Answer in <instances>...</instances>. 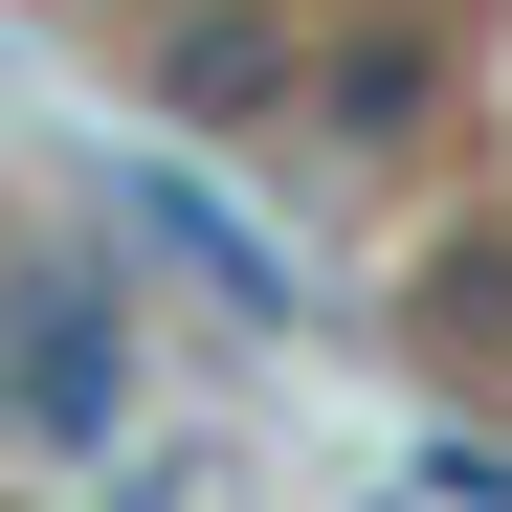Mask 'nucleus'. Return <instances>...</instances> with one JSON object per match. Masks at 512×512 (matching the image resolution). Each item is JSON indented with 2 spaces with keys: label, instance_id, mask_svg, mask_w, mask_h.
<instances>
[{
  "label": "nucleus",
  "instance_id": "nucleus-1",
  "mask_svg": "<svg viewBox=\"0 0 512 512\" xmlns=\"http://www.w3.org/2000/svg\"><path fill=\"white\" fill-rule=\"evenodd\" d=\"M0 379H23L45 446H112V423H134V290L67 268V245H45V268H0Z\"/></svg>",
  "mask_w": 512,
  "mask_h": 512
},
{
  "label": "nucleus",
  "instance_id": "nucleus-2",
  "mask_svg": "<svg viewBox=\"0 0 512 512\" xmlns=\"http://www.w3.org/2000/svg\"><path fill=\"white\" fill-rule=\"evenodd\" d=\"M112 223H134V245H156V268H179L223 334H312V268H290V245L245 223L223 179H201V156H156V134H134V156H112Z\"/></svg>",
  "mask_w": 512,
  "mask_h": 512
},
{
  "label": "nucleus",
  "instance_id": "nucleus-3",
  "mask_svg": "<svg viewBox=\"0 0 512 512\" xmlns=\"http://www.w3.org/2000/svg\"><path fill=\"white\" fill-rule=\"evenodd\" d=\"M134 90L179 112V134H268V156H290V90H312V45L268 23V0H179V23L134 45Z\"/></svg>",
  "mask_w": 512,
  "mask_h": 512
},
{
  "label": "nucleus",
  "instance_id": "nucleus-4",
  "mask_svg": "<svg viewBox=\"0 0 512 512\" xmlns=\"http://www.w3.org/2000/svg\"><path fill=\"white\" fill-rule=\"evenodd\" d=\"M423 112H446V23H401V0H357V23H312V90H290V156H401Z\"/></svg>",
  "mask_w": 512,
  "mask_h": 512
},
{
  "label": "nucleus",
  "instance_id": "nucleus-5",
  "mask_svg": "<svg viewBox=\"0 0 512 512\" xmlns=\"http://www.w3.org/2000/svg\"><path fill=\"white\" fill-rule=\"evenodd\" d=\"M423 512H512V423H423Z\"/></svg>",
  "mask_w": 512,
  "mask_h": 512
},
{
  "label": "nucleus",
  "instance_id": "nucleus-6",
  "mask_svg": "<svg viewBox=\"0 0 512 512\" xmlns=\"http://www.w3.org/2000/svg\"><path fill=\"white\" fill-rule=\"evenodd\" d=\"M112 512H201V446H134V468H112Z\"/></svg>",
  "mask_w": 512,
  "mask_h": 512
},
{
  "label": "nucleus",
  "instance_id": "nucleus-7",
  "mask_svg": "<svg viewBox=\"0 0 512 512\" xmlns=\"http://www.w3.org/2000/svg\"><path fill=\"white\" fill-rule=\"evenodd\" d=\"M0 423H23V379H0Z\"/></svg>",
  "mask_w": 512,
  "mask_h": 512
}]
</instances>
